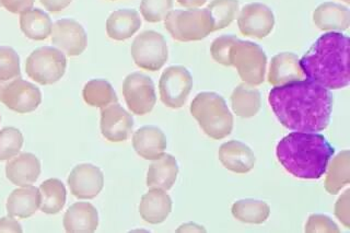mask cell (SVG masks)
Listing matches in <instances>:
<instances>
[{
    "label": "cell",
    "mask_w": 350,
    "mask_h": 233,
    "mask_svg": "<svg viewBox=\"0 0 350 233\" xmlns=\"http://www.w3.org/2000/svg\"><path fill=\"white\" fill-rule=\"evenodd\" d=\"M64 228L68 233H92L98 227V213L92 204L78 202L69 206L64 216Z\"/></svg>",
    "instance_id": "21"
},
{
    "label": "cell",
    "mask_w": 350,
    "mask_h": 233,
    "mask_svg": "<svg viewBox=\"0 0 350 233\" xmlns=\"http://www.w3.org/2000/svg\"><path fill=\"white\" fill-rule=\"evenodd\" d=\"M22 227L19 222L14 219V217H3L0 218V233L14 232L21 233Z\"/></svg>",
    "instance_id": "40"
},
{
    "label": "cell",
    "mask_w": 350,
    "mask_h": 233,
    "mask_svg": "<svg viewBox=\"0 0 350 233\" xmlns=\"http://www.w3.org/2000/svg\"><path fill=\"white\" fill-rule=\"evenodd\" d=\"M0 3L11 14H21L32 9L36 0H0Z\"/></svg>",
    "instance_id": "39"
},
{
    "label": "cell",
    "mask_w": 350,
    "mask_h": 233,
    "mask_svg": "<svg viewBox=\"0 0 350 233\" xmlns=\"http://www.w3.org/2000/svg\"><path fill=\"white\" fill-rule=\"evenodd\" d=\"M178 176V161L172 154H163L154 160L147 173V187L169 191Z\"/></svg>",
    "instance_id": "25"
},
{
    "label": "cell",
    "mask_w": 350,
    "mask_h": 233,
    "mask_svg": "<svg viewBox=\"0 0 350 233\" xmlns=\"http://www.w3.org/2000/svg\"><path fill=\"white\" fill-rule=\"evenodd\" d=\"M68 187L71 194L78 200L96 198L103 189V172L91 163L76 165L69 174Z\"/></svg>",
    "instance_id": "14"
},
{
    "label": "cell",
    "mask_w": 350,
    "mask_h": 233,
    "mask_svg": "<svg viewBox=\"0 0 350 233\" xmlns=\"http://www.w3.org/2000/svg\"><path fill=\"white\" fill-rule=\"evenodd\" d=\"M324 187L328 194H338L350 183V151L339 152L327 165Z\"/></svg>",
    "instance_id": "28"
},
{
    "label": "cell",
    "mask_w": 350,
    "mask_h": 233,
    "mask_svg": "<svg viewBox=\"0 0 350 233\" xmlns=\"http://www.w3.org/2000/svg\"><path fill=\"white\" fill-rule=\"evenodd\" d=\"M0 102L9 110L27 114L41 105L42 92L38 85L16 77L0 83Z\"/></svg>",
    "instance_id": "9"
},
{
    "label": "cell",
    "mask_w": 350,
    "mask_h": 233,
    "mask_svg": "<svg viewBox=\"0 0 350 233\" xmlns=\"http://www.w3.org/2000/svg\"><path fill=\"white\" fill-rule=\"evenodd\" d=\"M21 77L18 53L10 46H0V83Z\"/></svg>",
    "instance_id": "34"
},
{
    "label": "cell",
    "mask_w": 350,
    "mask_h": 233,
    "mask_svg": "<svg viewBox=\"0 0 350 233\" xmlns=\"http://www.w3.org/2000/svg\"><path fill=\"white\" fill-rule=\"evenodd\" d=\"M219 160L231 172L245 174L254 167L256 158L249 146L239 140H230L219 148Z\"/></svg>",
    "instance_id": "18"
},
{
    "label": "cell",
    "mask_w": 350,
    "mask_h": 233,
    "mask_svg": "<svg viewBox=\"0 0 350 233\" xmlns=\"http://www.w3.org/2000/svg\"><path fill=\"white\" fill-rule=\"evenodd\" d=\"M52 43L69 57L81 55L88 46V36L81 23L64 18L53 23Z\"/></svg>",
    "instance_id": "12"
},
{
    "label": "cell",
    "mask_w": 350,
    "mask_h": 233,
    "mask_svg": "<svg viewBox=\"0 0 350 233\" xmlns=\"http://www.w3.org/2000/svg\"><path fill=\"white\" fill-rule=\"evenodd\" d=\"M213 23V31L229 27L238 18L240 10L239 0H213L207 6Z\"/></svg>",
    "instance_id": "32"
},
{
    "label": "cell",
    "mask_w": 350,
    "mask_h": 233,
    "mask_svg": "<svg viewBox=\"0 0 350 233\" xmlns=\"http://www.w3.org/2000/svg\"><path fill=\"white\" fill-rule=\"evenodd\" d=\"M313 23L322 31H346L350 25L349 9L332 1L321 3L313 12Z\"/></svg>",
    "instance_id": "22"
},
{
    "label": "cell",
    "mask_w": 350,
    "mask_h": 233,
    "mask_svg": "<svg viewBox=\"0 0 350 233\" xmlns=\"http://www.w3.org/2000/svg\"><path fill=\"white\" fill-rule=\"evenodd\" d=\"M350 189H347L344 194L338 198L335 205V215L342 222L345 227L350 228Z\"/></svg>",
    "instance_id": "38"
},
{
    "label": "cell",
    "mask_w": 350,
    "mask_h": 233,
    "mask_svg": "<svg viewBox=\"0 0 350 233\" xmlns=\"http://www.w3.org/2000/svg\"><path fill=\"white\" fill-rule=\"evenodd\" d=\"M25 143L23 135L16 127H5L0 131V161L10 160L20 154Z\"/></svg>",
    "instance_id": "33"
},
{
    "label": "cell",
    "mask_w": 350,
    "mask_h": 233,
    "mask_svg": "<svg viewBox=\"0 0 350 233\" xmlns=\"http://www.w3.org/2000/svg\"><path fill=\"white\" fill-rule=\"evenodd\" d=\"M233 217L244 223L260 225L268 219L271 215V207L262 200H237L232 205Z\"/></svg>",
    "instance_id": "30"
},
{
    "label": "cell",
    "mask_w": 350,
    "mask_h": 233,
    "mask_svg": "<svg viewBox=\"0 0 350 233\" xmlns=\"http://www.w3.org/2000/svg\"><path fill=\"white\" fill-rule=\"evenodd\" d=\"M176 232H206V229L202 225L189 222V223H184V225H180Z\"/></svg>",
    "instance_id": "42"
},
{
    "label": "cell",
    "mask_w": 350,
    "mask_h": 233,
    "mask_svg": "<svg viewBox=\"0 0 350 233\" xmlns=\"http://www.w3.org/2000/svg\"><path fill=\"white\" fill-rule=\"evenodd\" d=\"M123 96L129 111L135 115L149 114L157 103L154 83L142 72H131L124 79Z\"/></svg>",
    "instance_id": "11"
},
{
    "label": "cell",
    "mask_w": 350,
    "mask_h": 233,
    "mask_svg": "<svg viewBox=\"0 0 350 233\" xmlns=\"http://www.w3.org/2000/svg\"><path fill=\"white\" fill-rule=\"evenodd\" d=\"M167 146L165 134L152 125L140 127L133 136V147L142 159H158L164 154Z\"/></svg>",
    "instance_id": "19"
},
{
    "label": "cell",
    "mask_w": 350,
    "mask_h": 233,
    "mask_svg": "<svg viewBox=\"0 0 350 233\" xmlns=\"http://www.w3.org/2000/svg\"><path fill=\"white\" fill-rule=\"evenodd\" d=\"M19 23L22 33L33 41H44L52 34V19L42 9L32 8L22 12Z\"/></svg>",
    "instance_id": "26"
},
{
    "label": "cell",
    "mask_w": 350,
    "mask_h": 233,
    "mask_svg": "<svg viewBox=\"0 0 350 233\" xmlns=\"http://www.w3.org/2000/svg\"><path fill=\"white\" fill-rule=\"evenodd\" d=\"M41 161L36 154L22 152L9 160L5 165V176L18 187H27L38 181L41 176Z\"/></svg>",
    "instance_id": "16"
},
{
    "label": "cell",
    "mask_w": 350,
    "mask_h": 233,
    "mask_svg": "<svg viewBox=\"0 0 350 233\" xmlns=\"http://www.w3.org/2000/svg\"><path fill=\"white\" fill-rule=\"evenodd\" d=\"M193 89V77L189 69L180 65L167 67L159 80L162 103L170 109H180Z\"/></svg>",
    "instance_id": "10"
},
{
    "label": "cell",
    "mask_w": 350,
    "mask_h": 233,
    "mask_svg": "<svg viewBox=\"0 0 350 233\" xmlns=\"http://www.w3.org/2000/svg\"><path fill=\"white\" fill-rule=\"evenodd\" d=\"M229 61L246 85L255 87L265 81L267 56L254 42L237 40L230 49Z\"/></svg>",
    "instance_id": "6"
},
{
    "label": "cell",
    "mask_w": 350,
    "mask_h": 233,
    "mask_svg": "<svg viewBox=\"0 0 350 233\" xmlns=\"http://www.w3.org/2000/svg\"><path fill=\"white\" fill-rule=\"evenodd\" d=\"M304 231L308 233H338V225L326 215L313 214L309 217Z\"/></svg>",
    "instance_id": "37"
},
{
    "label": "cell",
    "mask_w": 350,
    "mask_h": 233,
    "mask_svg": "<svg viewBox=\"0 0 350 233\" xmlns=\"http://www.w3.org/2000/svg\"><path fill=\"white\" fill-rule=\"evenodd\" d=\"M172 211V198L164 189L151 187L142 195L139 214L142 219L151 225H159L167 220Z\"/></svg>",
    "instance_id": "20"
},
{
    "label": "cell",
    "mask_w": 350,
    "mask_h": 233,
    "mask_svg": "<svg viewBox=\"0 0 350 233\" xmlns=\"http://www.w3.org/2000/svg\"><path fill=\"white\" fill-rule=\"evenodd\" d=\"M142 27V18L135 9H120L109 14L107 20V34L114 41L131 39Z\"/></svg>",
    "instance_id": "24"
},
{
    "label": "cell",
    "mask_w": 350,
    "mask_h": 233,
    "mask_svg": "<svg viewBox=\"0 0 350 233\" xmlns=\"http://www.w3.org/2000/svg\"><path fill=\"white\" fill-rule=\"evenodd\" d=\"M189 110L208 137L224 139L232 132V113L220 94L208 91L200 92L191 101Z\"/></svg>",
    "instance_id": "4"
},
{
    "label": "cell",
    "mask_w": 350,
    "mask_h": 233,
    "mask_svg": "<svg viewBox=\"0 0 350 233\" xmlns=\"http://www.w3.org/2000/svg\"><path fill=\"white\" fill-rule=\"evenodd\" d=\"M335 148L323 135L295 132L282 138L276 154L284 170L295 178L319 180L325 174Z\"/></svg>",
    "instance_id": "3"
},
{
    "label": "cell",
    "mask_w": 350,
    "mask_h": 233,
    "mask_svg": "<svg viewBox=\"0 0 350 233\" xmlns=\"http://www.w3.org/2000/svg\"><path fill=\"white\" fill-rule=\"evenodd\" d=\"M238 39L239 38L233 34H226L213 40L211 46V54L213 61L224 66H231L229 61L230 49Z\"/></svg>",
    "instance_id": "36"
},
{
    "label": "cell",
    "mask_w": 350,
    "mask_h": 233,
    "mask_svg": "<svg viewBox=\"0 0 350 233\" xmlns=\"http://www.w3.org/2000/svg\"><path fill=\"white\" fill-rule=\"evenodd\" d=\"M112 1H114V0H112Z\"/></svg>",
    "instance_id": "47"
},
{
    "label": "cell",
    "mask_w": 350,
    "mask_h": 233,
    "mask_svg": "<svg viewBox=\"0 0 350 233\" xmlns=\"http://www.w3.org/2000/svg\"><path fill=\"white\" fill-rule=\"evenodd\" d=\"M40 189L33 185H27L12 191L7 200L5 207L9 216L27 219L36 214V210L40 208Z\"/></svg>",
    "instance_id": "23"
},
{
    "label": "cell",
    "mask_w": 350,
    "mask_h": 233,
    "mask_svg": "<svg viewBox=\"0 0 350 233\" xmlns=\"http://www.w3.org/2000/svg\"><path fill=\"white\" fill-rule=\"evenodd\" d=\"M349 38L329 32L315 41L300 59L306 79L331 90L346 88L350 83Z\"/></svg>",
    "instance_id": "2"
},
{
    "label": "cell",
    "mask_w": 350,
    "mask_h": 233,
    "mask_svg": "<svg viewBox=\"0 0 350 233\" xmlns=\"http://www.w3.org/2000/svg\"><path fill=\"white\" fill-rule=\"evenodd\" d=\"M66 68L67 58L57 47H38L25 61V72L29 78L42 85L58 83L64 77Z\"/></svg>",
    "instance_id": "7"
},
{
    "label": "cell",
    "mask_w": 350,
    "mask_h": 233,
    "mask_svg": "<svg viewBox=\"0 0 350 233\" xmlns=\"http://www.w3.org/2000/svg\"><path fill=\"white\" fill-rule=\"evenodd\" d=\"M173 8V0H142L140 12L147 23H157L165 19Z\"/></svg>",
    "instance_id": "35"
},
{
    "label": "cell",
    "mask_w": 350,
    "mask_h": 233,
    "mask_svg": "<svg viewBox=\"0 0 350 233\" xmlns=\"http://www.w3.org/2000/svg\"><path fill=\"white\" fill-rule=\"evenodd\" d=\"M178 3L184 8L195 9L204 6L207 0H178Z\"/></svg>",
    "instance_id": "43"
},
{
    "label": "cell",
    "mask_w": 350,
    "mask_h": 233,
    "mask_svg": "<svg viewBox=\"0 0 350 233\" xmlns=\"http://www.w3.org/2000/svg\"><path fill=\"white\" fill-rule=\"evenodd\" d=\"M0 122H1V116H0Z\"/></svg>",
    "instance_id": "45"
},
{
    "label": "cell",
    "mask_w": 350,
    "mask_h": 233,
    "mask_svg": "<svg viewBox=\"0 0 350 233\" xmlns=\"http://www.w3.org/2000/svg\"><path fill=\"white\" fill-rule=\"evenodd\" d=\"M136 66L148 72H158L169 58L167 40L157 31H144L135 38L131 49Z\"/></svg>",
    "instance_id": "8"
},
{
    "label": "cell",
    "mask_w": 350,
    "mask_h": 233,
    "mask_svg": "<svg viewBox=\"0 0 350 233\" xmlns=\"http://www.w3.org/2000/svg\"><path fill=\"white\" fill-rule=\"evenodd\" d=\"M164 27L175 41L194 42L213 32V23L207 9L171 10L164 19Z\"/></svg>",
    "instance_id": "5"
},
{
    "label": "cell",
    "mask_w": 350,
    "mask_h": 233,
    "mask_svg": "<svg viewBox=\"0 0 350 233\" xmlns=\"http://www.w3.org/2000/svg\"><path fill=\"white\" fill-rule=\"evenodd\" d=\"M304 76L300 66V59L293 53L282 52L271 58L268 72V83L273 87L287 85L304 80Z\"/></svg>",
    "instance_id": "17"
},
{
    "label": "cell",
    "mask_w": 350,
    "mask_h": 233,
    "mask_svg": "<svg viewBox=\"0 0 350 233\" xmlns=\"http://www.w3.org/2000/svg\"><path fill=\"white\" fill-rule=\"evenodd\" d=\"M100 128L105 139L111 143H122L129 139L133 128L134 118L131 113L118 103L101 109Z\"/></svg>",
    "instance_id": "15"
},
{
    "label": "cell",
    "mask_w": 350,
    "mask_h": 233,
    "mask_svg": "<svg viewBox=\"0 0 350 233\" xmlns=\"http://www.w3.org/2000/svg\"><path fill=\"white\" fill-rule=\"evenodd\" d=\"M41 203L40 209L44 214L55 215L63 210L67 198V192L63 182L58 178H49L40 187Z\"/></svg>",
    "instance_id": "29"
},
{
    "label": "cell",
    "mask_w": 350,
    "mask_h": 233,
    "mask_svg": "<svg viewBox=\"0 0 350 233\" xmlns=\"http://www.w3.org/2000/svg\"><path fill=\"white\" fill-rule=\"evenodd\" d=\"M268 102L279 123L290 131L322 132L331 123V91L310 80L275 87L268 94Z\"/></svg>",
    "instance_id": "1"
},
{
    "label": "cell",
    "mask_w": 350,
    "mask_h": 233,
    "mask_svg": "<svg viewBox=\"0 0 350 233\" xmlns=\"http://www.w3.org/2000/svg\"><path fill=\"white\" fill-rule=\"evenodd\" d=\"M238 25L243 36L262 40L273 30L275 16L271 9L264 3H247L241 9Z\"/></svg>",
    "instance_id": "13"
},
{
    "label": "cell",
    "mask_w": 350,
    "mask_h": 233,
    "mask_svg": "<svg viewBox=\"0 0 350 233\" xmlns=\"http://www.w3.org/2000/svg\"><path fill=\"white\" fill-rule=\"evenodd\" d=\"M44 8L49 12H60L70 5L72 0H40Z\"/></svg>",
    "instance_id": "41"
},
{
    "label": "cell",
    "mask_w": 350,
    "mask_h": 233,
    "mask_svg": "<svg viewBox=\"0 0 350 233\" xmlns=\"http://www.w3.org/2000/svg\"><path fill=\"white\" fill-rule=\"evenodd\" d=\"M82 98L88 105L100 109L118 102V96L113 85L105 79L88 81L82 89Z\"/></svg>",
    "instance_id": "31"
},
{
    "label": "cell",
    "mask_w": 350,
    "mask_h": 233,
    "mask_svg": "<svg viewBox=\"0 0 350 233\" xmlns=\"http://www.w3.org/2000/svg\"><path fill=\"white\" fill-rule=\"evenodd\" d=\"M231 107L235 115L250 118L256 115L262 107V96L253 85L241 83L231 94Z\"/></svg>",
    "instance_id": "27"
},
{
    "label": "cell",
    "mask_w": 350,
    "mask_h": 233,
    "mask_svg": "<svg viewBox=\"0 0 350 233\" xmlns=\"http://www.w3.org/2000/svg\"><path fill=\"white\" fill-rule=\"evenodd\" d=\"M0 7H1V3H0Z\"/></svg>",
    "instance_id": "46"
},
{
    "label": "cell",
    "mask_w": 350,
    "mask_h": 233,
    "mask_svg": "<svg viewBox=\"0 0 350 233\" xmlns=\"http://www.w3.org/2000/svg\"><path fill=\"white\" fill-rule=\"evenodd\" d=\"M342 1H344V3H350V0H342Z\"/></svg>",
    "instance_id": "44"
}]
</instances>
